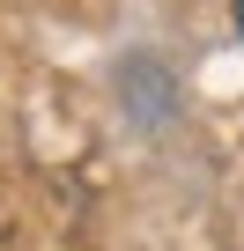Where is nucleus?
I'll return each instance as SVG.
<instances>
[{
    "label": "nucleus",
    "instance_id": "obj_1",
    "mask_svg": "<svg viewBox=\"0 0 244 251\" xmlns=\"http://www.w3.org/2000/svg\"><path fill=\"white\" fill-rule=\"evenodd\" d=\"M229 23H237V37H244V0H229Z\"/></svg>",
    "mask_w": 244,
    "mask_h": 251
}]
</instances>
